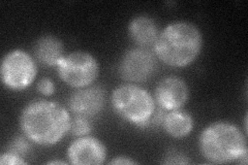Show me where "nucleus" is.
<instances>
[{
    "instance_id": "17",
    "label": "nucleus",
    "mask_w": 248,
    "mask_h": 165,
    "mask_svg": "<svg viewBox=\"0 0 248 165\" xmlns=\"http://www.w3.org/2000/svg\"><path fill=\"white\" fill-rule=\"evenodd\" d=\"M162 163H165V164H187V163H189V160L183 153L177 151V150H172L166 154Z\"/></svg>"
},
{
    "instance_id": "7",
    "label": "nucleus",
    "mask_w": 248,
    "mask_h": 165,
    "mask_svg": "<svg viewBox=\"0 0 248 165\" xmlns=\"http://www.w3.org/2000/svg\"><path fill=\"white\" fill-rule=\"evenodd\" d=\"M155 54L146 48L127 50L122 55L118 64V73L123 81L131 84L148 81L156 72Z\"/></svg>"
},
{
    "instance_id": "19",
    "label": "nucleus",
    "mask_w": 248,
    "mask_h": 165,
    "mask_svg": "<svg viewBox=\"0 0 248 165\" xmlns=\"http://www.w3.org/2000/svg\"><path fill=\"white\" fill-rule=\"evenodd\" d=\"M108 164L111 165H130V164H138L137 161H135L134 159H130L129 157H124V156H118V157H115L114 159H112L110 162H108Z\"/></svg>"
},
{
    "instance_id": "10",
    "label": "nucleus",
    "mask_w": 248,
    "mask_h": 165,
    "mask_svg": "<svg viewBox=\"0 0 248 165\" xmlns=\"http://www.w3.org/2000/svg\"><path fill=\"white\" fill-rule=\"evenodd\" d=\"M106 105V91L100 86L91 85L74 91L68 97L67 105L76 116L91 118L103 111Z\"/></svg>"
},
{
    "instance_id": "1",
    "label": "nucleus",
    "mask_w": 248,
    "mask_h": 165,
    "mask_svg": "<svg viewBox=\"0 0 248 165\" xmlns=\"http://www.w3.org/2000/svg\"><path fill=\"white\" fill-rule=\"evenodd\" d=\"M72 117L58 102L46 99L30 101L19 117L24 136L38 146L58 144L69 132Z\"/></svg>"
},
{
    "instance_id": "16",
    "label": "nucleus",
    "mask_w": 248,
    "mask_h": 165,
    "mask_svg": "<svg viewBox=\"0 0 248 165\" xmlns=\"http://www.w3.org/2000/svg\"><path fill=\"white\" fill-rule=\"evenodd\" d=\"M36 90L44 96H52L55 93V84H54L53 80L50 77H42L37 82Z\"/></svg>"
},
{
    "instance_id": "15",
    "label": "nucleus",
    "mask_w": 248,
    "mask_h": 165,
    "mask_svg": "<svg viewBox=\"0 0 248 165\" xmlns=\"http://www.w3.org/2000/svg\"><path fill=\"white\" fill-rule=\"evenodd\" d=\"M28 140L29 139L26 136L16 137L14 140L11 141V144L9 145V150L7 151L20 155L22 157H25L30 151V145Z\"/></svg>"
},
{
    "instance_id": "11",
    "label": "nucleus",
    "mask_w": 248,
    "mask_h": 165,
    "mask_svg": "<svg viewBox=\"0 0 248 165\" xmlns=\"http://www.w3.org/2000/svg\"><path fill=\"white\" fill-rule=\"evenodd\" d=\"M128 35L140 48L154 45L159 34L156 22L149 15H138L128 24Z\"/></svg>"
},
{
    "instance_id": "3",
    "label": "nucleus",
    "mask_w": 248,
    "mask_h": 165,
    "mask_svg": "<svg viewBox=\"0 0 248 165\" xmlns=\"http://www.w3.org/2000/svg\"><path fill=\"white\" fill-rule=\"evenodd\" d=\"M199 148L204 158L211 163H247L246 136L228 121H216L205 127L201 132Z\"/></svg>"
},
{
    "instance_id": "6",
    "label": "nucleus",
    "mask_w": 248,
    "mask_h": 165,
    "mask_svg": "<svg viewBox=\"0 0 248 165\" xmlns=\"http://www.w3.org/2000/svg\"><path fill=\"white\" fill-rule=\"evenodd\" d=\"M37 65L30 54L16 49L4 55L0 67L1 82L7 89L22 91L35 80Z\"/></svg>"
},
{
    "instance_id": "14",
    "label": "nucleus",
    "mask_w": 248,
    "mask_h": 165,
    "mask_svg": "<svg viewBox=\"0 0 248 165\" xmlns=\"http://www.w3.org/2000/svg\"><path fill=\"white\" fill-rule=\"evenodd\" d=\"M92 130V125L89 121V118L83 117V116H76L74 119H72L71 128H69V132L73 135L81 137L89 135Z\"/></svg>"
},
{
    "instance_id": "12",
    "label": "nucleus",
    "mask_w": 248,
    "mask_h": 165,
    "mask_svg": "<svg viewBox=\"0 0 248 165\" xmlns=\"http://www.w3.org/2000/svg\"><path fill=\"white\" fill-rule=\"evenodd\" d=\"M34 56L41 64L46 67L58 66L64 57L62 41L57 36L46 34L37 39L34 45Z\"/></svg>"
},
{
    "instance_id": "5",
    "label": "nucleus",
    "mask_w": 248,
    "mask_h": 165,
    "mask_svg": "<svg viewBox=\"0 0 248 165\" xmlns=\"http://www.w3.org/2000/svg\"><path fill=\"white\" fill-rule=\"evenodd\" d=\"M60 80L75 89L93 85L99 75V64L92 54L75 51L64 55L57 66Z\"/></svg>"
},
{
    "instance_id": "8",
    "label": "nucleus",
    "mask_w": 248,
    "mask_h": 165,
    "mask_svg": "<svg viewBox=\"0 0 248 165\" xmlns=\"http://www.w3.org/2000/svg\"><path fill=\"white\" fill-rule=\"evenodd\" d=\"M188 98V86L179 76L169 75L162 77L155 87V102L166 112L181 108L187 102Z\"/></svg>"
},
{
    "instance_id": "2",
    "label": "nucleus",
    "mask_w": 248,
    "mask_h": 165,
    "mask_svg": "<svg viewBox=\"0 0 248 165\" xmlns=\"http://www.w3.org/2000/svg\"><path fill=\"white\" fill-rule=\"evenodd\" d=\"M203 45L199 27L188 21H176L160 31L153 48L155 56L164 64L184 68L197 60Z\"/></svg>"
},
{
    "instance_id": "13",
    "label": "nucleus",
    "mask_w": 248,
    "mask_h": 165,
    "mask_svg": "<svg viewBox=\"0 0 248 165\" xmlns=\"http://www.w3.org/2000/svg\"><path fill=\"white\" fill-rule=\"evenodd\" d=\"M161 125L168 135L174 138H182L192 132L195 121L189 113L179 108L165 114Z\"/></svg>"
},
{
    "instance_id": "18",
    "label": "nucleus",
    "mask_w": 248,
    "mask_h": 165,
    "mask_svg": "<svg viewBox=\"0 0 248 165\" xmlns=\"http://www.w3.org/2000/svg\"><path fill=\"white\" fill-rule=\"evenodd\" d=\"M0 164L1 165H5V164L22 165V164H27V161L24 159V157L6 151L0 155Z\"/></svg>"
},
{
    "instance_id": "4",
    "label": "nucleus",
    "mask_w": 248,
    "mask_h": 165,
    "mask_svg": "<svg viewBox=\"0 0 248 165\" xmlns=\"http://www.w3.org/2000/svg\"><path fill=\"white\" fill-rule=\"evenodd\" d=\"M114 112L137 127H149L156 113V102L146 89L126 83L114 89L111 95Z\"/></svg>"
},
{
    "instance_id": "20",
    "label": "nucleus",
    "mask_w": 248,
    "mask_h": 165,
    "mask_svg": "<svg viewBox=\"0 0 248 165\" xmlns=\"http://www.w3.org/2000/svg\"><path fill=\"white\" fill-rule=\"evenodd\" d=\"M68 162H66V161H61V160H52V161H48L46 162V164H50V165H52V164H62V165H65V164H67Z\"/></svg>"
},
{
    "instance_id": "9",
    "label": "nucleus",
    "mask_w": 248,
    "mask_h": 165,
    "mask_svg": "<svg viewBox=\"0 0 248 165\" xmlns=\"http://www.w3.org/2000/svg\"><path fill=\"white\" fill-rule=\"evenodd\" d=\"M66 156L69 164L99 165L107 159V149L102 140L86 135L78 137L68 146Z\"/></svg>"
}]
</instances>
